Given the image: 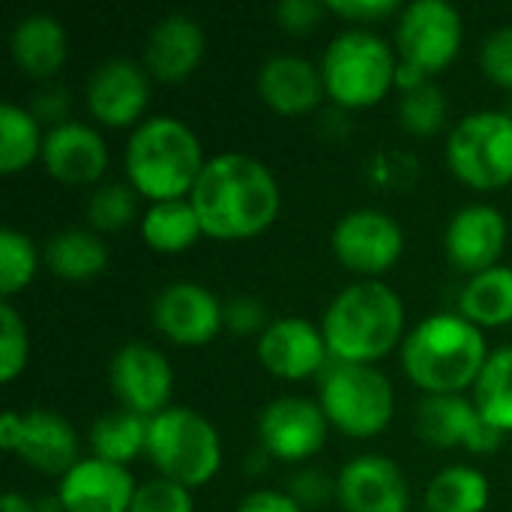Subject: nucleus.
Returning <instances> with one entry per match:
<instances>
[{"label":"nucleus","mask_w":512,"mask_h":512,"mask_svg":"<svg viewBox=\"0 0 512 512\" xmlns=\"http://www.w3.org/2000/svg\"><path fill=\"white\" fill-rule=\"evenodd\" d=\"M417 432L435 447H468L471 453H495L504 432L495 429L474 402L462 396H429L417 414Z\"/></svg>","instance_id":"4468645a"},{"label":"nucleus","mask_w":512,"mask_h":512,"mask_svg":"<svg viewBox=\"0 0 512 512\" xmlns=\"http://www.w3.org/2000/svg\"><path fill=\"white\" fill-rule=\"evenodd\" d=\"M393 387L372 366L336 363L321 381V408L327 420L351 435L372 438L393 420Z\"/></svg>","instance_id":"6e6552de"},{"label":"nucleus","mask_w":512,"mask_h":512,"mask_svg":"<svg viewBox=\"0 0 512 512\" xmlns=\"http://www.w3.org/2000/svg\"><path fill=\"white\" fill-rule=\"evenodd\" d=\"M27 363V330L18 312L3 300L0 303V381H12Z\"/></svg>","instance_id":"f704fd0d"},{"label":"nucleus","mask_w":512,"mask_h":512,"mask_svg":"<svg viewBox=\"0 0 512 512\" xmlns=\"http://www.w3.org/2000/svg\"><path fill=\"white\" fill-rule=\"evenodd\" d=\"M21 426H24V414H15V411L3 414V420H0V444H3L6 450H12V453L18 450Z\"/></svg>","instance_id":"79ce46f5"},{"label":"nucleus","mask_w":512,"mask_h":512,"mask_svg":"<svg viewBox=\"0 0 512 512\" xmlns=\"http://www.w3.org/2000/svg\"><path fill=\"white\" fill-rule=\"evenodd\" d=\"M129 512H192V495L174 480H150L135 492Z\"/></svg>","instance_id":"c9c22d12"},{"label":"nucleus","mask_w":512,"mask_h":512,"mask_svg":"<svg viewBox=\"0 0 512 512\" xmlns=\"http://www.w3.org/2000/svg\"><path fill=\"white\" fill-rule=\"evenodd\" d=\"M237 512H303L300 510V504L294 501V498H288V495H282V492H255V495H249Z\"/></svg>","instance_id":"a19ab883"},{"label":"nucleus","mask_w":512,"mask_h":512,"mask_svg":"<svg viewBox=\"0 0 512 512\" xmlns=\"http://www.w3.org/2000/svg\"><path fill=\"white\" fill-rule=\"evenodd\" d=\"M486 339L462 315H432L417 324L402 348L405 375L432 396H459L486 366Z\"/></svg>","instance_id":"f03ea898"},{"label":"nucleus","mask_w":512,"mask_h":512,"mask_svg":"<svg viewBox=\"0 0 512 512\" xmlns=\"http://www.w3.org/2000/svg\"><path fill=\"white\" fill-rule=\"evenodd\" d=\"M474 405L501 432H512V348L489 354L477 384Z\"/></svg>","instance_id":"c756f323"},{"label":"nucleus","mask_w":512,"mask_h":512,"mask_svg":"<svg viewBox=\"0 0 512 512\" xmlns=\"http://www.w3.org/2000/svg\"><path fill=\"white\" fill-rule=\"evenodd\" d=\"M144 240L156 249V252H183L189 249L201 231L198 213L192 207V201H159L144 213V225H141Z\"/></svg>","instance_id":"a878e982"},{"label":"nucleus","mask_w":512,"mask_h":512,"mask_svg":"<svg viewBox=\"0 0 512 512\" xmlns=\"http://www.w3.org/2000/svg\"><path fill=\"white\" fill-rule=\"evenodd\" d=\"M264 306L252 297H237L225 306V324L234 333H255L264 324Z\"/></svg>","instance_id":"ea45409f"},{"label":"nucleus","mask_w":512,"mask_h":512,"mask_svg":"<svg viewBox=\"0 0 512 512\" xmlns=\"http://www.w3.org/2000/svg\"><path fill=\"white\" fill-rule=\"evenodd\" d=\"M30 468L42 474H69L78 465V438L72 426L54 411L24 414L21 441L15 450Z\"/></svg>","instance_id":"5701e85b"},{"label":"nucleus","mask_w":512,"mask_h":512,"mask_svg":"<svg viewBox=\"0 0 512 512\" xmlns=\"http://www.w3.org/2000/svg\"><path fill=\"white\" fill-rule=\"evenodd\" d=\"M42 162L48 174L57 177L60 183L84 186L102 177V171L108 168V150L93 126L63 120L45 135Z\"/></svg>","instance_id":"6ab92c4d"},{"label":"nucleus","mask_w":512,"mask_h":512,"mask_svg":"<svg viewBox=\"0 0 512 512\" xmlns=\"http://www.w3.org/2000/svg\"><path fill=\"white\" fill-rule=\"evenodd\" d=\"M453 174L474 189L512 183V117L501 111L468 114L447 141Z\"/></svg>","instance_id":"1a4fd4ad"},{"label":"nucleus","mask_w":512,"mask_h":512,"mask_svg":"<svg viewBox=\"0 0 512 512\" xmlns=\"http://www.w3.org/2000/svg\"><path fill=\"white\" fill-rule=\"evenodd\" d=\"M324 75L303 57H270L258 72V93L279 114H306L324 96Z\"/></svg>","instance_id":"412c9836"},{"label":"nucleus","mask_w":512,"mask_h":512,"mask_svg":"<svg viewBox=\"0 0 512 512\" xmlns=\"http://www.w3.org/2000/svg\"><path fill=\"white\" fill-rule=\"evenodd\" d=\"M147 426L150 420L132 411L99 417L90 429V444H93L96 459H105L114 465L132 462L135 456H141V450H147Z\"/></svg>","instance_id":"bb28decb"},{"label":"nucleus","mask_w":512,"mask_h":512,"mask_svg":"<svg viewBox=\"0 0 512 512\" xmlns=\"http://www.w3.org/2000/svg\"><path fill=\"white\" fill-rule=\"evenodd\" d=\"M402 327L405 309L393 288L357 282L330 303L324 315V342L339 363L369 366L399 342Z\"/></svg>","instance_id":"7ed1b4c3"},{"label":"nucleus","mask_w":512,"mask_h":512,"mask_svg":"<svg viewBox=\"0 0 512 512\" xmlns=\"http://www.w3.org/2000/svg\"><path fill=\"white\" fill-rule=\"evenodd\" d=\"M324 12H327V6L315 3V0H282L276 6L279 24L291 33H309L312 27H318Z\"/></svg>","instance_id":"4c0bfd02"},{"label":"nucleus","mask_w":512,"mask_h":512,"mask_svg":"<svg viewBox=\"0 0 512 512\" xmlns=\"http://www.w3.org/2000/svg\"><path fill=\"white\" fill-rule=\"evenodd\" d=\"M147 456L165 480L195 489L216 477L222 465V444L201 414L189 408H168L150 417Z\"/></svg>","instance_id":"39448f33"},{"label":"nucleus","mask_w":512,"mask_h":512,"mask_svg":"<svg viewBox=\"0 0 512 512\" xmlns=\"http://www.w3.org/2000/svg\"><path fill=\"white\" fill-rule=\"evenodd\" d=\"M396 45L402 54L396 84L414 90L426 84L432 72H441L456 60L462 45V15L444 0H417L402 9Z\"/></svg>","instance_id":"0eeeda50"},{"label":"nucleus","mask_w":512,"mask_h":512,"mask_svg":"<svg viewBox=\"0 0 512 512\" xmlns=\"http://www.w3.org/2000/svg\"><path fill=\"white\" fill-rule=\"evenodd\" d=\"M459 312L465 321L477 327H501L512 321V270L492 267L486 273L471 276L462 288Z\"/></svg>","instance_id":"393cba45"},{"label":"nucleus","mask_w":512,"mask_h":512,"mask_svg":"<svg viewBox=\"0 0 512 512\" xmlns=\"http://www.w3.org/2000/svg\"><path fill=\"white\" fill-rule=\"evenodd\" d=\"M483 72L501 84V87H512V24L495 30L486 45H483Z\"/></svg>","instance_id":"e433bc0d"},{"label":"nucleus","mask_w":512,"mask_h":512,"mask_svg":"<svg viewBox=\"0 0 512 512\" xmlns=\"http://www.w3.org/2000/svg\"><path fill=\"white\" fill-rule=\"evenodd\" d=\"M12 60L33 78H51L66 60V30L54 15H30L12 30Z\"/></svg>","instance_id":"b1692460"},{"label":"nucleus","mask_w":512,"mask_h":512,"mask_svg":"<svg viewBox=\"0 0 512 512\" xmlns=\"http://www.w3.org/2000/svg\"><path fill=\"white\" fill-rule=\"evenodd\" d=\"M324 6L351 21H381L402 9L399 0H330Z\"/></svg>","instance_id":"58836bf2"},{"label":"nucleus","mask_w":512,"mask_h":512,"mask_svg":"<svg viewBox=\"0 0 512 512\" xmlns=\"http://www.w3.org/2000/svg\"><path fill=\"white\" fill-rule=\"evenodd\" d=\"M327 342L324 333H318L309 321L303 318H282L270 324L261 339H258V357L261 363L288 381L309 378L324 366L327 357Z\"/></svg>","instance_id":"aec40b11"},{"label":"nucleus","mask_w":512,"mask_h":512,"mask_svg":"<svg viewBox=\"0 0 512 512\" xmlns=\"http://www.w3.org/2000/svg\"><path fill=\"white\" fill-rule=\"evenodd\" d=\"M399 117H402V126L411 129L414 135L438 132L447 120V99H444L441 87L426 81L414 90H405V96L399 102Z\"/></svg>","instance_id":"473e14b6"},{"label":"nucleus","mask_w":512,"mask_h":512,"mask_svg":"<svg viewBox=\"0 0 512 512\" xmlns=\"http://www.w3.org/2000/svg\"><path fill=\"white\" fill-rule=\"evenodd\" d=\"M507 243V222L501 210L489 204H471L453 216L447 225V258L456 270L465 273H486L495 267Z\"/></svg>","instance_id":"a211bd4d"},{"label":"nucleus","mask_w":512,"mask_h":512,"mask_svg":"<svg viewBox=\"0 0 512 512\" xmlns=\"http://www.w3.org/2000/svg\"><path fill=\"white\" fill-rule=\"evenodd\" d=\"M402 228L381 210H354L342 216L333 231V252L336 258L366 276H378L390 270L402 255Z\"/></svg>","instance_id":"9d476101"},{"label":"nucleus","mask_w":512,"mask_h":512,"mask_svg":"<svg viewBox=\"0 0 512 512\" xmlns=\"http://www.w3.org/2000/svg\"><path fill=\"white\" fill-rule=\"evenodd\" d=\"M153 324L177 345H207L225 324V306L198 282H174L156 297Z\"/></svg>","instance_id":"ddd939ff"},{"label":"nucleus","mask_w":512,"mask_h":512,"mask_svg":"<svg viewBox=\"0 0 512 512\" xmlns=\"http://www.w3.org/2000/svg\"><path fill=\"white\" fill-rule=\"evenodd\" d=\"M36 273V249L27 234L15 228L0 231V294H18Z\"/></svg>","instance_id":"2f4dec72"},{"label":"nucleus","mask_w":512,"mask_h":512,"mask_svg":"<svg viewBox=\"0 0 512 512\" xmlns=\"http://www.w3.org/2000/svg\"><path fill=\"white\" fill-rule=\"evenodd\" d=\"M429 512H483L489 507V483L480 471L453 465L426 489Z\"/></svg>","instance_id":"c85d7f7f"},{"label":"nucleus","mask_w":512,"mask_h":512,"mask_svg":"<svg viewBox=\"0 0 512 512\" xmlns=\"http://www.w3.org/2000/svg\"><path fill=\"white\" fill-rule=\"evenodd\" d=\"M150 84L138 63L114 57L87 81V108L105 126H129L147 108Z\"/></svg>","instance_id":"f3484780"},{"label":"nucleus","mask_w":512,"mask_h":512,"mask_svg":"<svg viewBox=\"0 0 512 512\" xmlns=\"http://www.w3.org/2000/svg\"><path fill=\"white\" fill-rule=\"evenodd\" d=\"M135 213H138V198L135 189H129L126 183H108L96 189L87 201V219L99 231H117L129 225Z\"/></svg>","instance_id":"72a5a7b5"},{"label":"nucleus","mask_w":512,"mask_h":512,"mask_svg":"<svg viewBox=\"0 0 512 512\" xmlns=\"http://www.w3.org/2000/svg\"><path fill=\"white\" fill-rule=\"evenodd\" d=\"M396 69L399 63L393 48L369 30H348L336 36L321 63L327 93L345 108L375 105L396 81Z\"/></svg>","instance_id":"423d86ee"},{"label":"nucleus","mask_w":512,"mask_h":512,"mask_svg":"<svg viewBox=\"0 0 512 512\" xmlns=\"http://www.w3.org/2000/svg\"><path fill=\"white\" fill-rule=\"evenodd\" d=\"M336 492L348 512H408L411 504L405 474L384 456L351 459L339 474Z\"/></svg>","instance_id":"2eb2a0df"},{"label":"nucleus","mask_w":512,"mask_h":512,"mask_svg":"<svg viewBox=\"0 0 512 512\" xmlns=\"http://www.w3.org/2000/svg\"><path fill=\"white\" fill-rule=\"evenodd\" d=\"M171 384L168 360L147 345H126L111 360V390L132 414L156 417L168 411Z\"/></svg>","instance_id":"f8f14e48"},{"label":"nucleus","mask_w":512,"mask_h":512,"mask_svg":"<svg viewBox=\"0 0 512 512\" xmlns=\"http://www.w3.org/2000/svg\"><path fill=\"white\" fill-rule=\"evenodd\" d=\"M327 423L330 420L321 405L300 396H282L264 408L258 432L270 456L282 462H303L324 447Z\"/></svg>","instance_id":"9b49d317"},{"label":"nucleus","mask_w":512,"mask_h":512,"mask_svg":"<svg viewBox=\"0 0 512 512\" xmlns=\"http://www.w3.org/2000/svg\"><path fill=\"white\" fill-rule=\"evenodd\" d=\"M204 57V33L189 15L162 18L147 39L144 63L159 81H183Z\"/></svg>","instance_id":"4be33fe9"},{"label":"nucleus","mask_w":512,"mask_h":512,"mask_svg":"<svg viewBox=\"0 0 512 512\" xmlns=\"http://www.w3.org/2000/svg\"><path fill=\"white\" fill-rule=\"evenodd\" d=\"M204 156L195 132L174 117L144 120L126 147V171L135 192L159 201H177L195 189Z\"/></svg>","instance_id":"20e7f679"},{"label":"nucleus","mask_w":512,"mask_h":512,"mask_svg":"<svg viewBox=\"0 0 512 512\" xmlns=\"http://www.w3.org/2000/svg\"><path fill=\"white\" fill-rule=\"evenodd\" d=\"M42 135H39V123L30 111L6 102L0 108V171L3 174H15L24 165H30L36 159V153L42 156Z\"/></svg>","instance_id":"7c9ffc66"},{"label":"nucleus","mask_w":512,"mask_h":512,"mask_svg":"<svg viewBox=\"0 0 512 512\" xmlns=\"http://www.w3.org/2000/svg\"><path fill=\"white\" fill-rule=\"evenodd\" d=\"M0 512H36V507L18 492H6L3 501H0Z\"/></svg>","instance_id":"37998d69"},{"label":"nucleus","mask_w":512,"mask_h":512,"mask_svg":"<svg viewBox=\"0 0 512 512\" xmlns=\"http://www.w3.org/2000/svg\"><path fill=\"white\" fill-rule=\"evenodd\" d=\"M201 231L216 240L261 234L279 213V186L270 168L243 153L210 159L192 189Z\"/></svg>","instance_id":"f257e3e1"},{"label":"nucleus","mask_w":512,"mask_h":512,"mask_svg":"<svg viewBox=\"0 0 512 512\" xmlns=\"http://www.w3.org/2000/svg\"><path fill=\"white\" fill-rule=\"evenodd\" d=\"M48 267L72 282L81 279H93L96 273L105 270L108 264V252L102 246V240H96V234L90 231H60L48 240Z\"/></svg>","instance_id":"cd10ccee"},{"label":"nucleus","mask_w":512,"mask_h":512,"mask_svg":"<svg viewBox=\"0 0 512 512\" xmlns=\"http://www.w3.org/2000/svg\"><path fill=\"white\" fill-rule=\"evenodd\" d=\"M135 483L126 465L105 459L78 462L57 489L60 507L66 512H129L135 501Z\"/></svg>","instance_id":"dca6fc26"}]
</instances>
